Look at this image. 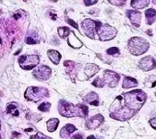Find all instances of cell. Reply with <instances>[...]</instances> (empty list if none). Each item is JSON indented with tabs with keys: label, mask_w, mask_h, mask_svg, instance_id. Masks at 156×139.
Listing matches in <instances>:
<instances>
[{
	"label": "cell",
	"mask_w": 156,
	"mask_h": 139,
	"mask_svg": "<svg viewBox=\"0 0 156 139\" xmlns=\"http://www.w3.org/2000/svg\"><path fill=\"white\" fill-rule=\"evenodd\" d=\"M147 100V95L141 90H136L117 97L111 106V117L118 120L130 119L141 109Z\"/></svg>",
	"instance_id": "1"
},
{
	"label": "cell",
	"mask_w": 156,
	"mask_h": 139,
	"mask_svg": "<svg viewBox=\"0 0 156 139\" xmlns=\"http://www.w3.org/2000/svg\"><path fill=\"white\" fill-rule=\"evenodd\" d=\"M150 45L145 39L141 37H133L128 41V50L133 55H140L146 53Z\"/></svg>",
	"instance_id": "2"
},
{
	"label": "cell",
	"mask_w": 156,
	"mask_h": 139,
	"mask_svg": "<svg viewBox=\"0 0 156 139\" xmlns=\"http://www.w3.org/2000/svg\"><path fill=\"white\" fill-rule=\"evenodd\" d=\"M97 32L101 41H108L116 37L117 31L109 25H103L101 22L97 21Z\"/></svg>",
	"instance_id": "3"
},
{
	"label": "cell",
	"mask_w": 156,
	"mask_h": 139,
	"mask_svg": "<svg viewBox=\"0 0 156 139\" xmlns=\"http://www.w3.org/2000/svg\"><path fill=\"white\" fill-rule=\"evenodd\" d=\"M24 95L27 100L38 101L41 99L46 98L48 95V93L47 89L44 88L31 87L27 90Z\"/></svg>",
	"instance_id": "4"
},
{
	"label": "cell",
	"mask_w": 156,
	"mask_h": 139,
	"mask_svg": "<svg viewBox=\"0 0 156 139\" xmlns=\"http://www.w3.org/2000/svg\"><path fill=\"white\" fill-rule=\"evenodd\" d=\"M40 59L37 55H22L19 58V63L21 67L25 70H30L39 64Z\"/></svg>",
	"instance_id": "5"
},
{
	"label": "cell",
	"mask_w": 156,
	"mask_h": 139,
	"mask_svg": "<svg viewBox=\"0 0 156 139\" xmlns=\"http://www.w3.org/2000/svg\"><path fill=\"white\" fill-rule=\"evenodd\" d=\"M81 26L84 28L87 36L91 39L95 38V32H97V21H94L91 19H86L81 23Z\"/></svg>",
	"instance_id": "6"
},
{
	"label": "cell",
	"mask_w": 156,
	"mask_h": 139,
	"mask_svg": "<svg viewBox=\"0 0 156 139\" xmlns=\"http://www.w3.org/2000/svg\"><path fill=\"white\" fill-rule=\"evenodd\" d=\"M120 77L118 74L110 70H106L104 71V80L105 84H108L111 88H115L118 84Z\"/></svg>",
	"instance_id": "7"
},
{
	"label": "cell",
	"mask_w": 156,
	"mask_h": 139,
	"mask_svg": "<svg viewBox=\"0 0 156 139\" xmlns=\"http://www.w3.org/2000/svg\"><path fill=\"white\" fill-rule=\"evenodd\" d=\"M33 74L38 80H47L51 74V69L46 66H41L33 71Z\"/></svg>",
	"instance_id": "8"
},
{
	"label": "cell",
	"mask_w": 156,
	"mask_h": 139,
	"mask_svg": "<svg viewBox=\"0 0 156 139\" xmlns=\"http://www.w3.org/2000/svg\"><path fill=\"white\" fill-rule=\"evenodd\" d=\"M139 66L144 71H150L156 68V61L152 57L147 56L139 61Z\"/></svg>",
	"instance_id": "9"
},
{
	"label": "cell",
	"mask_w": 156,
	"mask_h": 139,
	"mask_svg": "<svg viewBox=\"0 0 156 139\" xmlns=\"http://www.w3.org/2000/svg\"><path fill=\"white\" fill-rule=\"evenodd\" d=\"M126 14L129 18L130 22L134 26L137 27V28L140 26L141 20V13L140 12L135 11V10H128Z\"/></svg>",
	"instance_id": "10"
},
{
	"label": "cell",
	"mask_w": 156,
	"mask_h": 139,
	"mask_svg": "<svg viewBox=\"0 0 156 139\" xmlns=\"http://www.w3.org/2000/svg\"><path fill=\"white\" fill-rule=\"evenodd\" d=\"M104 120L103 116L101 114H98L96 116L92 117L90 120L88 121V122L87 123V127L90 128H96L101 124Z\"/></svg>",
	"instance_id": "11"
},
{
	"label": "cell",
	"mask_w": 156,
	"mask_h": 139,
	"mask_svg": "<svg viewBox=\"0 0 156 139\" xmlns=\"http://www.w3.org/2000/svg\"><path fill=\"white\" fill-rule=\"evenodd\" d=\"M147 23L151 25L156 21V11L154 9H148L145 11Z\"/></svg>",
	"instance_id": "12"
},
{
	"label": "cell",
	"mask_w": 156,
	"mask_h": 139,
	"mask_svg": "<svg viewBox=\"0 0 156 139\" xmlns=\"http://www.w3.org/2000/svg\"><path fill=\"white\" fill-rule=\"evenodd\" d=\"M47 55H48L50 60L54 64H59L61 59V55L59 52L54 50H49L48 51V53H47Z\"/></svg>",
	"instance_id": "13"
},
{
	"label": "cell",
	"mask_w": 156,
	"mask_h": 139,
	"mask_svg": "<svg viewBox=\"0 0 156 139\" xmlns=\"http://www.w3.org/2000/svg\"><path fill=\"white\" fill-rule=\"evenodd\" d=\"M99 71V67L95 64H87L85 68V74L88 77V78L92 77Z\"/></svg>",
	"instance_id": "14"
},
{
	"label": "cell",
	"mask_w": 156,
	"mask_h": 139,
	"mask_svg": "<svg viewBox=\"0 0 156 139\" xmlns=\"http://www.w3.org/2000/svg\"><path fill=\"white\" fill-rule=\"evenodd\" d=\"M138 85V82L136 79L132 78V77H127L125 78L122 83L123 88H130L136 87Z\"/></svg>",
	"instance_id": "15"
},
{
	"label": "cell",
	"mask_w": 156,
	"mask_h": 139,
	"mask_svg": "<svg viewBox=\"0 0 156 139\" xmlns=\"http://www.w3.org/2000/svg\"><path fill=\"white\" fill-rule=\"evenodd\" d=\"M85 98L87 102L90 103V104L91 105H95V106H98L99 101H98V95L95 93H91L90 94L87 95V96Z\"/></svg>",
	"instance_id": "16"
},
{
	"label": "cell",
	"mask_w": 156,
	"mask_h": 139,
	"mask_svg": "<svg viewBox=\"0 0 156 139\" xmlns=\"http://www.w3.org/2000/svg\"><path fill=\"white\" fill-rule=\"evenodd\" d=\"M150 3V1L146 0H139V1H131V6L135 9H142L147 7Z\"/></svg>",
	"instance_id": "17"
},
{
	"label": "cell",
	"mask_w": 156,
	"mask_h": 139,
	"mask_svg": "<svg viewBox=\"0 0 156 139\" xmlns=\"http://www.w3.org/2000/svg\"><path fill=\"white\" fill-rule=\"evenodd\" d=\"M69 45L70 46L73 47V48H79L82 46V43L81 41L78 39L77 37H76L74 34H73L72 37H69Z\"/></svg>",
	"instance_id": "18"
},
{
	"label": "cell",
	"mask_w": 156,
	"mask_h": 139,
	"mask_svg": "<svg viewBox=\"0 0 156 139\" xmlns=\"http://www.w3.org/2000/svg\"><path fill=\"white\" fill-rule=\"evenodd\" d=\"M59 120L57 119H51L47 122V127L49 132H54L57 129L58 124H59Z\"/></svg>",
	"instance_id": "19"
},
{
	"label": "cell",
	"mask_w": 156,
	"mask_h": 139,
	"mask_svg": "<svg viewBox=\"0 0 156 139\" xmlns=\"http://www.w3.org/2000/svg\"><path fill=\"white\" fill-rule=\"evenodd\" d=\"M70 30L69 29L68 27H61L58 29V33H59V35L62 38H65L67 36L69 35L70 34Z\"/></svg>",
	"instance_id": "20"
},
{
	"label": "cell",
	"mask_w": 156,
	"mask_h": 139,
	"mask_svg": "<svg viewBox=\"0 0 156 139\" xmlns=\"http://www.w3.org/2000/svg\"><path fill=\"white\" fill-rule=\"evenodd\" d=\"M92 84H93L94 86L97 87V88H103V87L104 86L105 82L104 80H102L100 77H98V78H96L95 79V81L92 82Z\"/></svg>",
	"instance_id": "21"
},
{
	"label": "cell",
	"mask_w": 156,
	"mask_h": 139,
	"mask_svg": "<svg viewBox=\"0 0 156 139\" xmlns=\"http://www.w3.org/2000/svg\"><path fill=\"white\" fill-rule=\"evenodd\" d=\"M51 104L49 103H43L42 104H41V105L38 106V109L42 111H47L49 110Z\"/></svg>",
	"instance_id": "22"
},
{
	"label": "cell",
	"mask_w": 156,
	"mask_h": 139,
	"mask_svg": "<svg viewBox=\"0 0 156 139\" xmlns=\"http://www.w3.org/2000/svg\"><path fill=\"white\" fill-rule=\"evenodd\" d=\"M119 50L117 48H115V47H113V48H111L108 50H107V53L108 55H115V54L119 53Z\"/></svg>",
	"instance_id": "23"
},
{
	"label": "cell",
	"mask_w": 156,
	"mask_h": 139,
	"mask_svg": "<svg viewBox=\"0 0 156 139\" xmlns=\"http://www.w3.org/2000/svg\"><path fill=\"white\" fill-rule=\"evenodd\" d=\"M64 129L66 131H68V133H73V132H74V131H76V128L74 127V126L73 125V124H67L66 126H65V127H64Z\"/></svg>",
	"instance_id": "24"
},
{
	"label": "cell",
	"mask_w": 156,
	"mask_h": 139,
	"mask_svg": "<svg viewBox=\"0 0 156 139\" xmlns=\"http://www.w3.org/2000/svg\"><path fill=\"white\" fill-rule=\"evenodd\" d=\"M27 43L29 45H34L36 44V41L34 38H32V37H29L27 39Z\"/></svg>",
	"instance_id": "25"
},
{
	"label": "cell",
	"mask_w": 156,
	"mask_h": 139,
	"mask_svg": "<svg viewBox=\"0 0 156 139\" xmlns=\"http://www.w3.org/2000/svg\"><path fill=\"white\" fill-rule=\"evenodd\" d=\"M16 109V106L14 105V104H11L8 106V108H7V111H8V112H9V113H11L12 111H14Z\"/></svg>",
	"instance_id": "26"
},
{
	"label": "cell",
	"mask_w": 156,
	"mask_h": 139,
	"mask_svg": "<svg viewBox=\"0 0 156 139\" xmlns=\"http://www.w3.org/2000/svg\"><path fill=\"white\" fill-rule=\"evenodd\" d=\"M150 124L154 129H156V117L152 119V120L150 121Z\"/></svg>",
	"instance_id": "27"
},
{
	"label": "cell",
	"mask_w": 156,
	"mask_h": 139,
	"mask_svg": "<svg viewBox=\"0 0 156 139\" xmlns=\"http://www.w3.org/2000/svg\"><path fill=\"white\" fill-rule=\"evenodd\" d=\"M68 22L69 24H70V25H71V26H73L74 28H78V25L76 24V23L74 22V21H73V20L68 19Z\"/></svg>",
	"instance_id": "28"
},
{
	"label": "cell",
	"mask_w": 156,
	"mask_h": 139,
	"mask_svg": "<svg viewBox=\"0 0 156 139\" xmlns=\"http://www.w3.org/2000/svg\"><path fill=\"white\" fill-rule=\"evenodd\" d=\"M109 2L112 3V4H114V5H115V4H117V5L120 4V5H122V4H125L126 2V1H110Z\"/></svg>",
	"instance_id": "29"
},
{
	"label": "cell",
	"mask_w": 156,
	"mask_h": 139,
	"mask_svg": "<svg viewBox=\"0 0 156 139\" xmlns=\"http://www.w3.org/2000/svg\"><path fill=\"white\" fill-rule=\"evenodd\" d=\"M97 2V1H84V3L87 5V6H90V5L95 4Z\"/></svg>",
	"instance_id": "30"
},
{
	"label": "cell",
	"mask_w": 156,
	"mask_h": 139,
	"mask_svg": "<svg viewBox=\"0 0 156 139\" xmlns=\"http://www.w3.org/2000/svg\"><path fill=\"white\" fill-rule=\"evenodd\" d=\"M73 139H83V136L80 134H77L73 138Z\"/></svg>",
	"instance_id": "31"
},
{
	"label": "cell",
	"mask_w": 156,
	"mask_h": 139,
	"mask_svg": "<svg viewBox=\"0 0 156 139\" xmlns=\"http://www.w3.org/2000/svg\"><path fill=\"white\" fill-rule=\"evenodd\" d=\"M155 95H156V94H155Z\"/></svg>",
	"instance_id": "32"
}]
</instances>
